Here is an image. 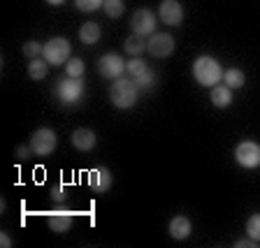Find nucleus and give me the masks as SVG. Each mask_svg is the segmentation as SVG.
Segmentation results:
<instances>
[{
    "label": "nucleus",
    "instance_id": "obj_29",
    "mask_svg": "<svg viewBox=\"0 0 260 248\" xmlns=\"http://www.w3.org/2000/svg\"><path fill=\"white\" fill-rule=\"evenodd\" d=\"M28 149H30V146H16V158H19V160H26V158H28V153H30V151H28Z\"/></svg>",
    "mask_w": 260,
    "mask_h": 248
},
{
    "label": "nucleus",
    "instance_id": "obj_22",
    "mask_svg": "<svg viewBox=\"0 0 260 248\" xmlns=\"http://www.w3.org/2000/svg\"><path fill=\"white\" fill-rule=\"evenodd\" d=\"M84 70H86V65H84L81 58H70L68 63H65V75L68 77H81Z\"/></svg>",
    "mask_w": 260,
    "mask_h": 248
},
{
    "label": "nucleus",
    "instance_id": "obj_11",
    "mask_svg": "<svg viewBox=\"0 0 260 248\" xmlns=\"http://www.w3.org/2000/svg\"><path fill=\"white\" fill-rule=\"evenodd\" d=\"M88 186H91L95 193H107L109 186H112V172L107 167H95L86 174Z\"/></svg>",
    "mask_w": 260,
    "mask_h": 248
},
{
    "label": "nucleus",
    "instance_id": "obj_20",
    "mask_svg": "<svg viewBox=\"0 0 260 248\" xmlns=\"http://www.w3.org/2000/svg\"><path fill=\"white\" fill-rule=\"evenodd\" d=\"M223 77H225V86H230V88H239V86H244V72L242 70H237V67H230V70H225L223 72Z\"/></svg>",
    "mask_w": 260,
    "mask_h": 248
},
{
    "label": "nucleus",
    "instance_id": "obj_24",
    "mask_svg": "<svg viewBox=\"0 0 260 248\" xmlns=\"http://www.w3.org/2000/svg\"><path fill=\"white\" fill-rule=\"evenodd\" d=\"M246 232H249L251 239L260 241V214H253V216L246 221Z\"/></svg>",
    "mask_w": 260,
    "mask_h": 248
},
{
    "label": "nucleus",
    "instance_id": "obj_28",
    "mask_svg": "<svg viewBox=\"0 0 260 248\" xmlns=\"http://www.w3.org/2000/svg\"><path fill=\"white\" fill-rule=\"evenodd\" d=\"M235 246L237 248H258L260 246V241H255V239H242V241H235Z\"/></svg>",
    "mask_w": 260,
    "mask_h": 248
},
{
    "label": "nucleus",
    "instance_id": "obj_1",
    "mask_svg": "<svg viewBox=\"0 0 260 248\" xmlns=\"http://www.w3.org/2000/svg\"><path fill=\"white\" fill-rule=\"evenodd\" d=\"M137 97H140V88L135 86V81L133 79H125V77L114 79L112 88H109V100L114 102V107L130 109L137 102Z\"/></svg>",
    "mask_w": 260,
    "mask_h": 248
},
{
    "label": "nucleus",
    "instance_id": "obj_10",
    "mask_svg": "<svg viewBox=\"0 0 260 248\" xmlns=\"http://www.w3.org/2000/svg\"><path fill=\"white\" fill-rule=\"evenodd\" d=\"M158 16L168 26H179L181 19H184V7H181L179 0H162L160 7H158Z\"/></svg>",
    "mask_w": 260,
    "mask_h": 248
},
{
    "label": "nucleus",
    "instance_id": "obj_4",
    "mask_svg": "<svg viewBox=\"0 0 260 248\" xmlns=\"http://www.w3.org/2000/svg\"><path fill=\"white\" fill-rule=\"evenodd\" d=\"M70 51H72V47L65 38H51L44 44L42 56L49 65H63L70 60Z\"/></svg>",
    "mask_w": 260,
    "mask_h": 248
},
{
    "label": "nucleus",
    "instance_id": "obj_12",
    "mask_svg": "<svg viewBox=\"0 0 260 248\" xmlns=\"http://www.w3.org/2000/svg\"><path fill=\"white\" fill-rule=\"evenodd\" d=\"M70 139H72V146H75L77 151H91L93 146H95L98 137H95V132L88 128H77L75 132H72Z\"/></svg>",
    "mask_w": 260,
    "mask_h": 248
},
{
    "label": "nucleus",
    "instance_id": "obj_7",
    "mask_svg": "<svg viewBox=\"0 0 260 248\" xmlns=\"http://www.w3.org/2000/svg\"><path fill=\"white\" fill-rule=\"evenodd\" d=\"M130 28H133L135 35H142V38L151 35V32L156 30V16H153V12L137 10L135 14H133V19H130Z\"/></svg>",
    "mask_w": 260,
    "mask_h": 248
},
{
    "label": "nucleus",
    "instance_id": "obj_16",
    "mask_svg": "<svg viewBox=\"0 0 260 248\" xmlns=\"http://www.w3.org/2000/svg\"><path fill=\"white\" fill-rule=\"evenodd\" d=\"M79 40L84 44H95L98 40H100V26L93 21H86L79 28Z\"/></svg>",
    "mask_w": 260,
    "mask_h": 248
},
{
    "label": "nucleus",
    "instance_id": "obj_9",
    "mask_svg": "<svg viewBox=\"0 0 260 248\" xmlns=\"http://www.w3.org/2000/svg\"><path fill=\"white\" fill-rule=\"evenodd\" d=\"M172 51H174V40L168 32H156L149 40V54L156 56V58H168Z\"/></svg>",
    "mask_w": 260,
    "mask_h": 248
},
{
    "label": "nucleus",
    "instance_id": "obj_23",
    "mask_svg": "<svg viewBox=\"0 0 260 248\" xmlns=\"http://www.w3.org/2000/svg\"><path fill=\"white\" fill-rule=\"evenodd\" d=\"M133 81H135V86L140 88V93H142V91H149V88H151L153 84H156V77H153V72H149V70H146L144 75L135 77V79H133Z\"/></svg>",
    "mask_w": 260,
    "mask_h": 248
},
{
    "label": "nucleus",
    "instance_id": "obj_6",
    "mask_svg": "<svg viewBox=\"0 0 260 248\" xmlns=\"http://www.w3.org/2000/svg\"><path fill=\"white\" fill-rule=\"evenodd\" d=\"M235 160L246 169H253L260 165V144L255 141H239L235 149Z\"/></svg>",
    "mask_w": 260,
    "mask_h": 248
},
{
    "label": "nucleus",
    "instance_id": "obj_27",
    "mask_svg": "<svg viewBox=\"0 0 260 248\" xmlns=\"http://www.w3.org/2000/svg\"><path fill=\"white\" fill-rule=\"evenodd\" d=\"M51 200H54V202H58V204H60V202H65V200H68V193H65L63 184H56L54 188H51Z\"/></svg>",
    "mask_w": 260,
    "mask_h": 248
},
{
    "label": "nucleus",
    "instance_id": "obj_26",
    "mask_svg": "<svg viewBox=\"0 0 260 248\" xmlns=\"http://www.w3.org/2000/svg\"><path fill=\"white\" fill-rule=\"evenodd\" d=\"M42 51H44V44H40V42H26L23 44V56H28V58H38Z\"/></svg>",
    "mask_w": 260,
    "mask_h": 248
},
{
    "label": "nucleus",
    "instance_id": "obj_5",
    "mask_svg": "<svg viewBox=\"0 0 260 248\" xmlns=\"http://www.w3.org/2000/svg\"><path fill=\"white\" fill-rule=\"evenodd\" d=\"M56 149V132L49 128H40L30 137V151L38 156H51Z\"/></svg>",
    "mask_w": 260,
    "mask_h": 248
},
{
    "label": "nucleus",
    "instance_id": "obj_8",
    "mask_svg": "<svg viewBox=\"0 0 260 248\" xmlns=\"http://www.w3.org/2000/svg\"><path fill=\"white\" fill-rule=\"evenodd\" d=\"M123 70H125V63L116 54H105L103 58L98 60V72L103 77H107V79H119L123 75Z\"/></svg>",
    "mask_w": 260,
    "mask_h": 248
},
{
    "label": "nucleus",
    "instance_id": "obj_31",
    "mask_svg": "<svg viewBox=\"0 0 260 248\" xmlns=\"http://www.w3.org/2000/svg\"><path fill=\"white\" fill-rule=\"evenodd\" d=\"M47 3H49V5H63L65 0H47Z\"/></svg>",
    "mask_w": 260,
    "mask_h": 248
},
{
    "label": "nucleus",
    "instance_id": "obj_18",
    "mask_svg": "<svg viewBox=\"0 0 260 248\" xmlns=\"http://www.w3.org/2000/svg\"><path fill=\"white\" fill-rule=\"evenodd\" d=\"M47 60H42V58H32L30 60V65H28V75H30V79H35V81H40V79H44L47 77Z\"/></svg>",
    "mask_w": 260,
    "mask_h": 248
},
{
    "label": "nucleus",
    "instance_id": "obj_19",
    "mask_svg": "<svg viewBox=\"0 0 260 248\" xmlns=\"http://www.w3.org/2000/svg\"><path fill=\"white\" fill-rule=\"evenodd\" d=\"M149 70L146 67V63L140 58V56H133V58L125 63V72L130 75V79H135V77H140V75H144V72Z\"/></svg>",
    "mask_w": 260,
    "mask_h": 248
},
{
    "label": "nucleus",
    "instance_id": "obj_2",
    "mask_svg": "<svg viewBox=\"0 0 260 248\" xmlns=\"http://www.w3.org/2000/svg\"><path fill=\"white\" fill-rule=\"evenodd\" d=\"M193 77L202 86H216L218 81L223 79V70L216 58L200 56V58H195V63H193Z\"/></svg>",
    "mask_w": 260,
    "mask_h": 248
},
{
    "label": "nucleus",
    "instance_id": "obj_17",
    "mask_svg": "<svg viewBox=\"0 0 260 248\" xmlns=\"http://www.w3.org/2000/svg\"><path fill=\"white\" fill-rule=\"evenodd\" d=\"M123 47H125V51H128L130 56H140L144 49H149V44L144 42V38H142V35H130V38L125 40Z\"/></svg>",
    "mask_w": 260,
    "mask_h": 248
},
{
    "label": "nucleus",
    "instance_id": "obj_13",
    "mask_svg": "<svg viewBox=\"0 0 260 248\" xmlns=\"http://www.w3.org/2000/svg\"><path fill=\"white\" fill-rule=\"evenodd\" d=\"M47 221H49V227H51L54 232H68L72 227V214L65 209H56L47 216Z\"/></svg>",
    "mask_w": 260,
    "mask_h": 248
},
{
    "label": "nucleus",
    "instance_id": "obj_30",
    "mask_svg": "<svg viewBox=\"0 0 260 248\" xmlns=\"http://www.w3.org/2000/svg\"><path fill=\"white\" fill-rule=\"evenodd\" d=\"M0 243H3V246H5V248H10V246H12V239H10V234H7V232H3V234H0Z\"/></svg>",
    "mask_w": 260,
    "mask_h": 248
},
{
    "label": "nucleus",
    "instance_id": "obj_14",
    "mask_svg": "<svg viewBox=\"0 0 260 248\" xmlns=\"http://www.w3.org/2000/svg\"><path fill=\"white\" fill-rule=\"evenodd\" d=\"M190 230H193V225H190V221L186 216H174L172 221H170V237L177 239V241L188 239Z\"/></svg>",
    "mask_w": 260,
    "mask_h": 248
},
{
    "label": "nucleus",
    "instance_id": "obj_21",
    "mask_svg": "<svg viewBox=\"0 0 260 248\" xmlns=\"http://www.w3.org/2000/svg\"><path fill=\"white\" fill-rule=\"evenodd\" d=\"M105 14L109 16V19H119L121 14H123L125 5H123V0H105Z\"/></svg>",
    "mask_w": 260,
    "mask_h": 248
},
{
    "label": "nucleus",
    "instance_id": "obj_3",
    "mask_svg": "<svg viewBox=\"0 0 260 248\" xmlns=\"http://www.w3.org/2000/svg\"><path fill=\"white\" fill-rule=\"evenodd\" d=\"M84 95V79L81 77H65L56 84V97L63 104H75Z\"/></svg>",
    "mask_w": 260,
    "mask_h": 248
},
{
    "label": "nucleus",
    "instance_id": "obj_25",
    "mask_svg": "<svg viewBox=\"0 0 260 248\" xmlns=\"http://www.w3.org/2000/svg\"><path fill=\"white\" fill-rule=\"evenodd\" d=\"M75 5L79 12H95L98 7L105 5V0H75Z\"/></svg>",
    "mask_w": 260,
    "mask_h": 248
},
{
    "label": "nucleus",
    "instance_id": "obj_15",
    "mask_svg": "<svg viewBox=\"0 0 260 248\" xmlns=\"http://www.w3.org/2000/svg\"><path fill=\"white\" fill-rule=\"evenodd\" d=\"M209 97H211V102L216 104V107L225 109V107H230V102H233V88L230 86H218L216 84V86L211 88Z\"/></svg>",
    "mask_w": 260,
    "mask_h": 248
}]
</instances>
